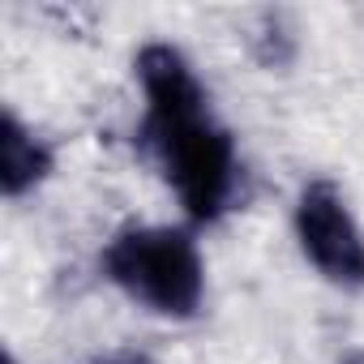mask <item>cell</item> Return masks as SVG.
Instances as JSON below:
<instances>
[{"label": "cell", "instance_id": "4", "mask_svg": "<svg viewBox=\"0 0 364 364\" xmlns=\"http://www.w3.org/2000/svg\"><path fill=\"white\" fill-rule=\"evenodd\" d=\"M52 167H56L52 146L14 112H5V120H0V193L9 202L35 193L52 176Z\"/></svg>", "mask_w": 364, "mask_h": 364}, {"label": "cell", "instance_id": "5", "mask_svg": "<svg viewBox=\"0 0 364 364\" xmlns=\"http://www.w3.org/2000/svg\"><path fill=\"white\" fill-rule=\"evenodd\" d=\"M99 364H150L146 355H133V351H116V355H107V360H99Z\"/></svg>", "mask_w": 364, "mask_h": 364}, {"label": "cell", "instance_id": "3", "mask_svg": "<svg viewBox=\"0 0 364 364\" xmlns=\"http://www.w3.org/2000/svg\"><path fill=\"white\" fill-rule=\"evenodd\" d=\"M291 232L304 262L326 283L343 291H364V228L334 180L317 176L300 185L291 206Z\"/></svg>", "mask_w": 364, "mask_h": 364}, {"label": "cell", "instance_id": "7", "mask_svg": "<svg viewBox=\"0 0 364 364\" xmlns=\"http://www.w3.org/2000/svg\"><path fill=\"white\" fill-rule=\"evenodd\" d=\"M0 364H22V360H18L14 351H5V360H0Z\"/></svg>", "mask_w": 364, "mask_h": 364}, {"label": "cell", "instance_id": "2", "mask_svg": "<svg viewBox=\"0 0 364 364\" xmlns=\"http://www.w3.org/2000/svg\"><path fill=\"white\" fill-rule=\"evenodd\" d=\"M103 279L154 317L189 321L206 300V262L185 228L129 223L99 253Z\"/></svg>", "mask_w": 364, "mask_h": 364}, {"label": "cell", "instance_id": "1", "mask_svg": "<svg viewBox=\"0 0 364 364\" xmlns=\"http://www.w3.org/2000/svg\"><path fill=\"white\" fill-rule=\"evenodd\" d=\"M141 86V146L159 163L189 223H219L240 189V154L210 107L189 56L171 43H146L133 60Z\"/></svg>", "mask_w": 364, "mask_h": 364}, {"label": "cell", "instance_id": "6", "mask_svg": "<svg viewBox=\"0 0 364 364\" xmlns=\"http://www.w3.org/2000/svg\"><path fill=\"white\" fill-rule=\"evenodd\" d=\"M343 364H364V351H351V355H347Z\"/></svg>", "mask_w": 364, "mask_h": 364}]
</instances>
